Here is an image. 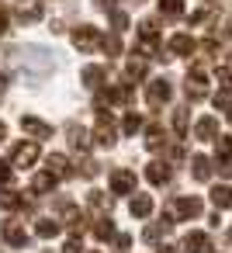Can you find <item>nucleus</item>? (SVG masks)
<instances>
[{
	"label": "nucleus",
	"instance_id": "7",
	"mask_svg": "<svg viewBox=\"0 0 232 253\" xmlns=\"http://www.w3.org/2000/svg\"><path fill=\"white\" fill-rule=\"evenodd\" d=\"M0 236H4V243H7V246H18V250H21V246H28V232H25V225H21V222H14V218L0 225Z\"/></svg>",
	"mask_w": 232,
	"mask_h": 253
},
{
	"label": "nucleus",
	"instance_id": "23",
	"mask_svg": "<svg viewBox=\"0 0 232 253\" xmlns=\"http://www.w3.org/2000/svg\"><path fill=\"white\" fill-rule=\"evenodd\" d=\"M56 180H59V177L45 170V173H39V177H35V184H32V191H35V194H49V191L56 187Z\"/></svg>",
	"mask_w": 232,
	"mask_h": 253
},
{
	"label": "nucleus",
	"instance_id": "36",
	"mask_svg": "<svg viewBox=\"0 0 232 253\" xmlns=\"http://www.w3.org/2000/svg\"><path fill=\"white\" fill-rule=\"evenodd\" d=\"M63 253H83V243H80L77 236H70V239H66V246H63Z\"/></svg>",
	"mask_w": 232,
	"mask_h": 253
},
{
	"label": "nucleus",
	"instance_id": "43",
	"mask_svg": "<svg viewBox=\"0 0 232 253\" xmlns=\"http://www.w3.org/2000/svg\"><path fill=\"white\" fill-rule=\"evenodd\" d=\"M159 253H180V250H177V246H163Z\"/></svg>",
	"mask_w": 232,
	"mask_h": 253
},
{
	"label": "nucleus",
	"instance_id": "6",
	"mask_svg": "<svg viewBox=\"0 0 232 253\" xmlns=\"http://www.w3.org/2000/svg\"><path fill=\"white\" fill-rule=\"evenodd\" d=\"M35 160H39V142H35V139H32V142H18V146L11 149V167H21V170H25V167H32Z\"/></svg>",
	"mask_w": 232,
	"mask_h": 253
},
{
	"label": "nucleus",
	"instance_id": "35",
	"mask_svg": "<svg viewBox=\"0 0 232 253\" xmlns=\"http://www.w3.org/2000/svg\"><path fill=\"white\" fill-rule=\"evenodd\" d=\"M18 18H21V21H39V18H42V7H28V11L21 7V11H18Z\"/></svg>",
	"mask_w": 232,
	"mask_h": 253
},
{
	"label": "nucleus",
	"instance_id": "27",
	"mask_svg": "<svg viewBox=\"0 0 232 253\" xmlns=\"http://www.w3.org/2000/svg\"><path fill=\"white\" fill-rule=\"evenodd\" d=\"M159 11L166 18H180L184 14V0H159Z\"/></svg>",
	"mask_w": 232,
	"mask_h": 253
},
{
	"label": "nucleus",
	"instance_id": "9",
	"mask_svg": "<svg viewBox=\"0 0 232 253\" xmlns=\"http://www.w3.org/2000/svg\"><path fill=\"white\" fill-rule=\"evenodd\" d=\"M132 191H135V173L125 170V167H118L111 173V194H132Z\"/></svg>",
	"mask_w": 232,
	"mask_h": 253
},
{
	"label": "nucleus",
	"instance_id": "32",
	"mask_svg": "<svg viewBox=\"0 0 232 253\" xmlns=\"http://www.w3.org/2000/svg\"><path fill=\"white\" fill-rule=\"evenodd\" d=\"M111 25H115V32L121 35V32L128 28V14H121V11H111Z\"/></svg>",
	"mask_w": 232,
	"mask_h": 253
},
{
	"label": "nucleus",
	"instance_id": "39",
	"mask_svg": "<svg viewBox=\"0 0 232 253\" xmlns=\"http://www.w3.org/2000/svg\"><path fill=\"white\" fill-rule=\"evenodd\" d=\"M115 4H118V0H97V7H101V11H115Z\"/></svg>",
	"mask_w": 232,
	"mask_h": 253
},
{
	"label": "nucleus",
	"instance_id": "41",
	"mask_svg": "<svg viewBox=\"0 0 232 253\" xmlns=\"http://www.w3.org/2000/svg\"><path fill=\"white\" fill-rule=\"evenodd\" d=\"M4 94H7V77L0 73V97H4Z\"/></svg>",
	"mask_w": 232,
	"mask_h": 253
},
{
	"label": "nucleus",
	"instance_id": "10",
	"mask_svg": "<svg viewBox=\"0 0 232 253\" xmlns=\"http://www.w3.org/2000/svg\"><path fill=\"white\" fill-rule=\"evenodd\" d=\"M166 52H170V56H194V52H197V42L180 32V35H173V39L166 42Z\"/></svg>",
	"mask_w": 232,
	"mask_h": 253
},
{
	"label": "nucleus",
	"instance_id": "26",
	"mask_svg": "<svg viewBox=\"0 0 232 253\" xmlns=\"http://www.w3.org/2000/svg\"><path fill=\"white\" fill-rule=\"evenodd\" d=\"M215 139H218V156H215L218 160V170L229 173V135H215Z\"/></svg>",
	"mask_w": 232,
	"mask_h": 253
},
{
	"label": "nucleus",
	"instance_id": "34",
	"mask_svg": "<svg viewBox=\"0 0 232 253\" xmlns=\"http://www.w3.org/2000/svg\"><path fill=\"white\" fill-rule=\"evenodd\" d=\"M90 205L104 211V208H111V198H104V191H90Z\"/></svg>",
	"mask_w": 232,
	"mask_h": 253
},
{
	"label": "nucleus",
	"instance_id": "5",
	"mask_svg": "<svg viewBox=\"0 0 232 253\" xmlns=\"http://www.w3.org/2000/svg\"><path fill=\"white\" fill-rule=\"evenodd\" d=\"M173 97V87H170V80H149V87H146V101H149V108H163L166 101Z\"/></svg>",
	"mask_w": 232,
	"mask_h": 253
},
{
	"label": "nucleus",
	"instance_id": "38",
	"mask_svg": "<svg viewBox=\"0 0 232 253\" xmlns=\"http://www.w3.org/2000/svg\"><path fill=\"white\" fill-rule=\"evenodd\" d=\"M7 25H11V18H7V11H0V39L7 35Z\"/></svg>",
	"mask_w": 232,
	"mask_h": 253
},
{
	"label": "nucleus",
	"instance_id": "11",
	"mask_svg": "<svg viewBox=\"0 0 232 253\" xmlns=\"http://www.w3.org/2000/svg\"><path fill=\"white\" fill-rule=\"evenodd\" d=\"M208 250H211V239H208L204 232L194 229V232L184 236V253H208Z\"/></svg>",
	"mask_w": 232,
	"mask_h": 253
},
{
	"label": "nucleus",
	"instance_id": "1",
	"mask_svg": "<svg viewBox=\"0 0 232 253\" xmlns=\"http://www.w3.org/2000/svg\"><path fill=\"white\" fill-rule=\"evenodd\" d=\"M139 56H146V59H159V56H163L156 21H142V25H139Z\"/></svg>",
	"mask_w": 232,
	"mask_h": 253
},
{
	"label": "nucleus",
	"instance_id": "44",
	"mask_svg": "<svg viewBox=\"0 0 232 253\" xmlns=\"http://www.w3.org/2000/svg\"><path fill=\"white\" fill-rule=\"evenodd\" d=\"M45 253H52V250H45Z\"/></svg>",
	"mask_w": 232,
	"mask_h": 253
},
{
	"label": "nucleus",
	"instance_id": "40",
	"mask_svg": "<svg viewBox=\"0 0 232 253\" xmlns=\"http://www.w3.org/2000/svg\"><path fill=\"white\" fill-rule=\"evenodd\" d=\"M132 246V236H118V250H128Z\"/></svg>",
	"mask_w": 232,
	"mask_h": 253
},
{
	"label": "nucleus",
	"instance_id": "31",
	"mask_svg": "<svg viewBox=\"0 0 232 253\" xmlns=\"http://www.w3.org/2000/svg\"><path fill=\"white\" fill-rule=\"evenodd\" d=\"M173 128H177V135H187V108H177V115H173Z\"/></svg>",
	"mask_w": 232,
	"mask_h": 253
},
{
	"label": "nucleus",
	"instance_id": "21",
	"mask_svg": "<svg viewBox=\"0 0 232 253\" xmlns=\"http://www.w3.org/2000/svg\"><path fill=\"white\" fill-rule=\"evenodd\" d=\"M49 173H56V177H70L73 170H70V160L63 156V153H52L49 156Z\"/></svg>",
	"mask_w": 232,
	"mask_h": 253
},
{
	"label": "nucleus",
	"instance_id": "22",
	"mask_svg": "<svg viewBox=\"0 0 232 253\" xmlns=\"http://www.w3.org/2000/svg\"><path fill=\"white\" fill-rule=\"evenodd\" d=\"M142 77H146V63H142V59H128V66H125V84L135 87V80H142Z\"/></svg>",
	"mask_w": 232,
	"mask_h": 253
},
{
	"label": "nucleus",
	"instance_id": "8",
	"mask_svg": "<svg viewBox=\"0 0 232 253\" xmlns=\"http://www.w3.org/2000/svg\"><path fill=\"white\" fill-rule=\"evenodd\" d=\"M21 128L39 142V139H52V125L49 122H42V118H35V115H21Z\"/></svg>",
	"mask_w": 232,
	"mask_h": 253
},
{
	"label": "nucleus",
	"instance_id": "12",
	"mask_svg": "<svg viewBox=\"0 0 232 253\" xmlns=\"http://www.w3.org/2000/svg\"><path fill=\"white\" fill-rule=\"evenodd\" d=\"M66 135H70V146H73V149H80V153H87V149H90V135H87L77 122H70V125H66Z\"/></svg>",
	"mask_w": 232,
	"mask_h": 253
},
{
	"label": "nucleus",
	"instance_id": "37",
	"mask_svg": "<svg viewBox=\"0 0 232 253\" xmlns=\"http://www.w3.org/2000/svg\"><path fill=\"white\" fill-rule=\"evenodd\" d=\"M7 180H11V163L0 160V184H7Z\"/></svg>",
	"mask_w": 232,
	"mask_h": 253
},
{
	"label": "nucleus",
	"instance_id": "29",
	"mask_svg": "<svg viewBox=\"0 0 232 253\" xmlns=\"http://www.w3.org/2000/svg\"><path fill=\"white\" fill-rule=\"evenodd\" d=\"M101 49H104L108 56H118V52H121V39H118V32L108 35V39H101Z\"/></svg>",
	"mask_w": 232,
	"mask_h": 253
},
{
	"label": "nucleus",
	"instance_id": "19",
	"mask_svg": "<svg viewBox=\"0 0 232 253\" xmlns=\"http://www.w3.org/2000/svg\"><path fill=\"white\" fill-rule=\"evenodd\" d=\"M0 208H4V211L28 208V198H25V194H18V191H4V194H0Z\"/></svg>",
	"mask_w": 232,
	"mask_h": 253
},
{
	"label": "nucleus",
	"instance_id": "16",
	"mask_svg": "<svg viewBox=\"0 0 232 253\" xmlns=\"http://www.w3.org/2000/svg\"><path fill=\"white\" fill-rule=\"evenodd\" d=\"M191 173H194V180H211V160L208 156H191Z\"/></svg>",
	"mask_w": 232,
	"mask_h": 253
},
{
	"label": "nucleus",
	"instance_id": "25",
	"mask_svg": "<svg viewBox=\"0 0 232 253\" xmlns=\"http://www.w3.org/2000/svg\"><path fill=\"white\" fill-rule=\"evenodd\" d=\"M166 146V132L159 128V125H153L149 132H146V149H163Z\"/></svg>",
	"mask_w": 232,
	"mask_h": 253
},
{
	"label": "nucleus",
	"instance_id": "24",
	"mask_svg": "<svg viewBox=\"0 0 232 253\" xmlns=\"http://www.w3.org/2000/svg\"><path fill=\"white\" fill-rule=\"evenodd\" d=\"M35 232H39V239H52V236H59V218H39Z\"/></svg>",
	"mask_w": 232,
	"mask_h": 253
},
{
	"label": "nucleus",
	"instance_id": "2",
	"mask_svg": "<svg viewBox=\"0 0 232 253\" xmlns=\"http://www.w3.org/2000/svg\"><path fill=\"white\" fill-rule=\"evenodd\" d=\"M197 215H201V201L197 198H177L170 205V211H166L170 222H184V218H197Z\"/></svg>",
	"mask_w": 232,
	"mask_h": 253
},
{
	"label": "nucleus",
	"instance_id": "20",
	"mask_svg": "<svg viewBox=\"0 0 232 253\" xmlns=\"http://www.w3.org/2000/svg\"><path fill=\"white\" fill-rule=\"evenodd\" d=\"M128 211H132L135 218H146V215L153 211V198H149V194H135L132 205H128Z\"/></svg>",
	"mask_w": 232,
	"mask_h": 253
},
{
	"label": "nucleus",
	"instance_id": "28",
	"mask_svg": "<svg viewBox=\"0 0 232 253\" xmlns=\"http://www.w3.org/2000/svg\"><path fill=\"white\" fill-rule=\"evenodd\" d=\"M211 201H215V208H222V211H225V208H229V201H232V198H229V184L215 187V191H211Z\"/></svg>",
	"mask_w": 232,
	"mask_h": 253
},
{
	"label": "nucleus",
	"instance_id": "4",
	"mask_svg": "<svg viewBox=\"0 0 232 253\" xmlns=\"http://www.w3.org/2000/svg\"><path fill=\"white\" fill-rule=\"evenodd\" d=\"M73 45L80 49V52H94L97 45H101V35H97V28L94 25H80V28H73Z\"/></svg>",
	"mask_w": 232,
	"mask_h": 253
},
{
	"label": "nucleus",
	"instance_id": "18",
	"mask_svg": "<svg viewBox=\"0 0 232 253\" xmlns=\"http://www.w3.org/2000/svg\"><path fill=\"white\" fill-rule=\"evenodd\" d=\"M170 229H173V222H170V218H163V222H153V225H146L142 239H146V243H156V239H163Z\"/></svg>",
	"mask_w": 232,
	"mask_h": 253
},
{
	"label": "nucleus",
	"instance_id": "30",
	"mask_svg": "<svg viewBox=\"0 0 232 253\" xmlns=\"http://www.w3.org/2000/svg\"><path fill=\"white\" fill-rule=\"evenodd\" d=\"M139 128H142V118H139V115H125V122H121V132H125V135H135Z\"/></svg>",
	"mask_w": 232,
	"mask_h": 253
},
{
	"label": "nucleus",
	"instance_id": "17",
	"mask_svg": "<svg viewBox=\"0 0 232 253\" xmlns=\"http://www.w3.org/2000/svg\"><path fill=\"white\" fill-rule=\"evenodd\" d=\"M94 236H97L101 243L115 236V222H111V215H108V211H101V215H97V222H94Z\"/></svg>",
	"mask_w": 232,
	"mask_h": 253
},
{
	"label": "nucleus",
	"instance_id": "14",
	"mask_svg": "<svg viewBox=\"0 0 232 253\" xmlns=\"http://www.w3.org/2000/svg\"><path fill=\"white\" fill-rule=\"evenodd\" d=\"M218 135V122L215 118H201L197 125H194V139H201V142H211Z\"/></svg>",
	"mask_w": 232,
	"mask_h": 253
},
{
	"label": "nucleus",
	"instance_id": "3",
	"mask_svg": "<svg viewBox=\"0 0 232 253\" xmlns=\"http://www.w3.org/2000/svg\"><path fill=\"white\" fill-rule=\"evenodd\" d=\"M94 142L101 146V149H111L115 142H118V132H115V122H111V115H97V128H94Z\"/></svg>",
	"mask_w": 232,
	"mask_h": 253
},
{
	"label": "nucleus",
	"instance_id": "15",
	"mask_svg": "<svg viewBox=\"0 0 232 253\" xmlns=\"http://www.w3.org/2000/svg\"><path fill=\"white\" fill-rule=\"evenodd\" d=\"M80 80H83V87L97 90V87H104V70H101V66H83Z\"/></svg>",
	"mask_w": 232,
	"mask_h": 253
},
{
	"label": "nucleus",
	"instance_id": "42",
	"mask_svg": "<svg viewBox=\"0 0 232 253\" xmlns=\"http://www.w3.org/2000/svg\"><path fill=\"white\" fill-rule=\"evenodd\" d=\"M4 139H7V125H4V122H0V142H4Z\"/></svg>",
	"mask_w": 232,
	"mask_h": 253
},
{
	"label": "nucleus",
	"instance_id": "13",
	"mask_svg": "<svg viewBox=\"0 0 232 253\" xmlns=\"http://www.w3.org/2000/svg\"><path fill=\"white\" fill-rule=\"evenodd\" d=\"M146 180H149V184H156V187H159V184H166V180H170V167H166L163 160H153V163L146 167Z\"/></svg>",
	"mask_w": 232,
	"mask_h": 253
},
{
	"label": "nucleus",
	"instance_id": "33",
	"mask_svg": "<svg viewBox=\"0 0 232 253\" xmlns=\"http://www.w3.org/2000/svg\"><path fill=\"white\" fill-rule=\"evenodd\" d=\"M215 108L218 111H229V84H222V90L215 94Z\"/></svg>",
	"mask_w": 232,
	"mask_h": 253
}]
</instances>
